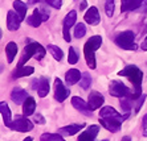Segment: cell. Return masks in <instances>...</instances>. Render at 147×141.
Wrapping results in <instances>:
<instances>
[{
	"mask_svg": "<svg viewBox=\"0 0 147 141\" xmlns=\"http://www.w3.org/2000/svg\"><path fill=\"white\" fill-rule=\"evenodd\" d=\"M34 123H37V124H45V119L42 117V115H40V114L34 115Z\"/></svg>",
	"mask_w": 147,
	"mask_h": 141,
	"instance_id": "8d00e7d4",
	"label": "cell"
},
{
	"mask_svg": "<svg viewBox=\"0 0 147 141\" xmlns=\"http://www.w3.org/2000/svg\"><path fill=\"white\" fill-rule=\"evenodd\" d=\"M48 50H49V53L53 55V58H55L56 61H61L62 57H64L62 50L58 48V46H56V45H48Z\"/></svg>",
	"mask_w": 147,
	"mask_h": 141,
	"instance_id": "484cf974",
	"label": "cell"
},
{
	"mask_svg": "<svg viewBox=\"0 0 147 141\" xmlns=\"http://www.w3.org/2000/svg\"><path fill=\"white\" fill-rule=\"evenodd\" d=\"M109 94L115 98H123L129 96L130 91H129V87H126V84L121 80H111L109 84Z\"/></svg>",
	"mask_w": 147,
	"mask_h": 141,
	"instance_id": "ba28073f",
	"label": "cell"
},
{
	"mask_svg": "<svg viewBox=\"0 0 147 141\" xmlns=\"http://www.w3.org/2000/svg\"><path fill=\"white\" fill-rule=\"evenodd\" d=\"M102 45V37L101 36H93L90 37L86 44L84 45V54H85L86 63L92 70H94L97 67V62H96V50H98Z\"/></svg>",
	"mask_w": 147,
	"mask_h": 141,
	"instance_id": "277c9868",
	"label": "cell"
},
{
	"mask_svg": "<svg viewBox=\"0 0 147 141\" xmlns=\"http://www.w3.org/2000/svg\"><path fill=\"white\" fill-rule=\"evenodd\" d=\"M142 133L147 137V114L143 116V120H142Z\"/></svg>",
	"mask_w": 147,
	"mask_h": 141,
	"instance_id": "e575fe53",
	"label": "cell"
},
{
	"mask_svg": "<svg viewBox=\"0 0 147 141\" xmlns=\"http://www.w3.org/2000/svg\"><path fill=\"white\" fill-rule=\"evenodd\" d=\"M28 98V94L24 88L21 87H15L11 92V99L13 102L15 104H24V102L27 100Z\"/></svg>",
	"mask_w": 147,
	"mask_h": 141,
	"instance_id": "4fadbf2b",
	"label": "cell"
},
{
	"mask_svg": "<svg viewBox=\"0 0 147 141\" xmlns=\"http://www.w3.org/2000/svg\"><path fill=\"white\" fill-rule=\"evenodd\" d=\"M138 12H140V13H146L147 12V0H142V4H140V7L138 8Z\"/></svg>",
	"mask_w": 147,
	"mask_h": 141,
	"instance_id": "d590c367",
	"label": "cell"
},
{
	"mask_svg": "<svg viewBox=\"0 0 147 141\" xmlns=\"http://www.w3.org/2000/svg\"><path fill=\"white\" fill-rule=\"evenodd\" d=\"M34 69L31 67V66H19L13 72H12V78L13 79H17V78H21V76H27L33 74Z\"/></svg>",
	"mask_w": 147,
	"mask_h": 141,
	"instance_id": "44dd1931",
	"label": "cell"
},
{
	"mask_svg": "<svg viewBox=\"0 0 147 141\" xmlns=\"http://www.w3.org/2000/svg\"><path fill=\"white\" fill-rule=\"evenodd\" d=\"M49 78L47 76H42L38 79V83H37V92H38V96L40 98H44L48 95L49 92Z\"/></svg>",
	"mask_w": 147,
	"mask_h": 141,
	"instance_id": "ffe728a7",
	"label": "cell"
},
{
	"mask_svg": "<svg viewBox=\"0 0 147 141\" xmlns=\"http://www.w3.org/2000/svg\"><path fill=\"white\" fill-rule=\"evenodd\" d=\"M92 84V78H90L89 72H82V78L80 80V86L82 87L84 90H88Z\"/></svg>",
	"mask_w": 147,
	"mask_h": 141,
	"instance_id": "83f0119b",
	"label": "cell"
},
{
	"mask_svg": "<svg viewBox=\"0 0 147 141\" xmlns=\"http://www.w3.org/2000/svg\"><path fill=\"white\" fill-rule=\"evenodd\" d=\"M47 4H49L51 7L56 8V9H60L62 5V0H45Z\"/></svg>",
	"mask_w": 147,
	"mask_h": 141,
	"instance_id": "d6a6232c",
	"label": "cell"
},
{
	"mask_svg": "<svg viewBox=\"0 0 147 141\" xmlns=\"http://www.w3.org/2000/svg\"><path fill=\"white\" fill-rule=\"evenodd\" d=\"M42 21H44V19H42V13H41L40 8H34L33 13H32L29 17H27V23L33 28L40 27V24Z\"/></svg>",
	"mask_w": 147,
	"mask_h": 141,
	"instance_id": "e0dca14e",
	"label": "cell"
},
{
	"mask_svg": "<svg viewBox=\"0 0 147 141\" xmlns=\"http://www.w3.org/2000/svg\"><path fill=\"white\" fill-rule=\"evenodd\" d=\"M0 111H1V116H3V121L4 124L9 128L11 123H12V115H11V111H9V107L5 102H1L0 103Z\"/></svg>",
	"mask_w": 147,
	"mask_h": 141,
	"instance_id": "7402d4cb",
	"label": "cell"
},
{
	"mask_svg": "<svg viewBox=\"0 0 147 141\" xmlns=\"http://www.w3.org/2000/svg\"><path fill=\"white\" fill-rule=\"evenodd\" d=\"M140 48L143 49V50H146L147 52V36H146V38L143 40V42H142V45H140Z\"/></svg>",
	"mask_w": 147,
	"mask_h": 141,
	"instance_id": "74e56055",
	"label": "cell"
},
{
	"mask_svg": "<svg viewBox=\"0 0 147 141\" xmlns=\"http://www.w3.org/2000/svg\"><path fill=\"white\" fill-rule=\"evenodd\" d=\"M85 35H86V27H85V24H82V23L76 24V27H74V37L76 38H82Z\"/></svg>",
	"mask_w": 147,
	"mask_h": 141,
	"instance_id": "f1b7e54d",
	"label": "cell"
},
{
	"mask_svg": "<svg viewBox=\"0 0 147 141\" xmlns=\"http://www.w3.org/2000/svg\"><path fill=\"white\" fill-rule=\"evenodd\" d=\"M45 54H47V50L44 49L42 45L34 41H29L25 45L24 50H23V55H21L20 61H19V66H24L27 63V61H29L32 57L34 59H37V61H41L45 57Z\"/></svg>",
	"mask_w": 147,
	"mask_h": 141,
	"instance_id": "3957f363",
	"label": "cell"
},
{
	"mask_svg": "<svg viewBox=\"0 0 147 141\" xmlns=\"http://www.w3.org/2000/svg\"><path fill=\"white\" fill-rule=\"evenodd\" d=\"M13 9L16 11V13L20 16L21 21L27 19V4L23 3L21 0H15L13 1Z\"/></svg>",
	"mask_w": 147,
	"mask_h": 141,
	"instance_id": "d4e9b609",
	"label": "cell"
},
{
	"mask_svg": "<svg viewBox=\"0 0 147 141\" xmlns=\"http://www.w3.org/2000/svg\"><path fill=\"white\" fill-rule=\"evenodd\" d=\"M84 127H85V124H72V125H66V127L60 128L58 132L62 136H73V134L78 133Z\"/></svg>",
	"mask_w": 147,
	"mask_h": 141,
	"instance_id": "ac0fdd59",
	"label": "cell"
},
{
	"mask_svg": "<svg viewBox=\"0 0 147 141\" xmlns=\"http://www.w3.org/2000/svg\"><path fill=\"white\" fill-rule=\"evenodd\" d=\"M101 141H109V140H106V138H105V140H101Z\"/></svg>",
	"mask_w": 147,
	"mask_h": 141,
	"instance_id": "7bdbcfd3",
	"label": "cell"
},
{
	"mask_svg": "<svg viewBox=\"0 0 147 141\" xmlns=\"http://www.w3.org/2000/svg\"><path fill=\"white\" fill-rule=\"evenodd\" d=\"M84 19H85V21L88 23V24H90V25H98L101 17H99V13H98L97 7H90L89 9L86 11V13H85V16H84Z\"/></svg>",
	"mask_w": 147,
	"mask_h": 141,
	"instance_id": "9a60e30c",
	"label": "cell"
},
{
	"mask_svg": "<svg viewBox=\"0 0 147 141\" xmlns=\"http://www.w3.org/2000/svg\"><path fill=\"white\" fill-rule=\"evenodd\" d=\"M68 62L70 65H76L78 62V54L76 53V49L73 46L69 48V55H68Z\"/></svg>",
	"mask_w": 147,
	"mask_h": 141,
	"instance_id": "f546056e",
	"label": "cell"
},
{
	"mask_svg": "<svg viewBox=\"0 0 147 141\" xmlns=\"http://www.w3.org/2000/svg\"><path fill=\"white\" fill-rule=\"evenodd\" d=\"M121 106H122L123 111L126 114H130V110H131V104H130V98H126L123 96L121 98Z\"/></svg>",
	"mask_w": 147,
	"mask_h": 141,
	"instance_id": "1f68e13d",
	"label": "cell"
},
{
	"mask_svg": "<svg viewBox=\"0 0 147 141\" xmlns=\"http://www.w3.org/2000/svg\"><path fill=\"white\" fill-rule=\"evenodd\" d=\"M86 5H88V1H86V0H82L81 1V5H80V9H85L86 8Z\"/></svg>",
	"mask_w": 147,
	"mask_h": 141,
	"instance_id": "f35d334b",
	"label": "cell"
},
{
	"mask_svg": "<svg viewBox=\"0 0 147 141\" xmlns=\"http://www.w3.org/2000/svg\"><path fill=\"white\" fill-rule=\"evenodd\" d=\"M20 23H21V19L16 13V11H8V13H7V28L8 29L12 32L17 31L20 28Z\"/></svg>",
	"mask_w": 147,
	"mask_h": 141,
	"instance_id": "8fae6325",
	"label": "cell"
},
{
	"mask_svg": "<svg viewBox=\"0 0 147 141\" xmlns=\"http://www.w3.org/2000/svg\"><path fill=\"white\" fill-rule=\"evenodd\" d=\"M142 4V0H121V11L122 12H130L137 11Z\"/></svg>",
	"mask_w": 147,
	"mask_h": 141,
	"instance_id": "d6986e66",
	"label": "cell"
},
{
	"mask_svg": "<svg viewBox=\"0 0 147 141\" xmlns=\"http://www.w3.org/2000/svg\"><path fill=\"white\" fill-rule=\"evenodd\" d=\"M76 20H77V12L76 11H70L68 15L64 19V23H62V36H64V40L66 42H70L72 37H70V28L76 24Z\"/></svg>",
	"mask_w": 147,
	"mask_h": 141,
	"instance_id": "52a82bcc",
	"label": "cell"
},
{
	"mask_svg": "<svg viewBox=\"0 0 147 141\" xmlns=\"http://www.w3.org/2000/svg\"><path fill=\"white\" fill-rule=\"evenodd\" d=\"M36 1H38V0H29V4H34Z\"/></svg>",
	"mask_w": 147,
	"mask_h": 141,
	"instance_id": "60d3db41",
	"label": "cell"
},
{
	"mask_svg": "<svg viewBox=\"0 0 147 141\" xmlns=\"http://www.w3.org/2000/svg\"><path fill=\"white\" fill-rule=\"evenodd\" d=\"M5 54H7V61L8 63H12L15 59V57H16L17 54V45L16 42L11 41L7 44V46H5Z\"/></svg>",
	"mask_w": 147,
	"mask_h": 141,
	"instance_id": "cb8c5ba5",
	"label": "cell"
},
{
	"mask_svg": "<svg viewBox=\"0 0 147 141\" xmlns=\"http://www.w3.org/2000/svg\"><path fill=\"white\" fill-rule=\"evenodd\" d=\"M99 132V127L98 125H90L80 134L78 141H94L96 136Z\"/></svg>",
	"mask_w": 147,
	"mask_h": 141,
	"instance_id": "5bb4252c",
	"label": "cell"
},
{
	"mask_svg": "<svg viewBox=\"0 0 147 141\" xmlns=\"http://www.w3.org/2000/svg\"><path fill=\"white\" fill-rule=\"evenodd\" d=\"M115 44L119 48L125 49V50H135L137 45H135V33L133 31H125L121 32L119 35L114 38Z\"/></svg>",
	"mask_w": 147,
	"mask_h": 141,
	"instance_id": "5b68a950",
	"label": "cell"
},
{
	"mask_svg": "<svg viewBox=\"0 0 147 141\" xmlns=\"http://www.w3.org/2000/svg\"><path fill=\"white\" fill-rule=\"evenodd\" d=\"M9 128L17 132H29L33 129V124L28 120L27 117L21 116V115H16L13 121L11 123Z\"/></svg>",
	"mask_w": 147,
	"mask_h": 141,
	"instance_id": "8992f818",
	"label": "cell"
},
{
	"mask_svg": "<svg viewBox=\"0 0 147 141\" xmlns=\"http://www.w3.org/2000/svg\"><path fill=\"white\" fill-rule=\"evenodd\" d=\"M34 108H36V100H34L33 98L28 96L27 100L24 102V104H23V114H24V116H31V115H33Z\"/></svg>",
	"mask_w": 147,
	"mask_h": 141,
	"instance_id": "603a6c76",
	"label": "cell"
},
{
	"mask_svg": "<svg viewBox=\"0 0 147 141\" xmlns=\"http://www.w3.org/2000/svg\"><path fill=\"white\" fill-rule=\"evenodd\" d=\"M41 141H65L62 138V134H55V133H44L40 137Z\"/></svg>",
	"mask_w": 147,
	"mask_h": 141,
	"instance_id": "4316f807",
	"label": "cell"
},
{
	"mask_svg": "<svg viewBox=\"0 0 147 141\" xmlns=\"http://www.w3.org/2000/svg\"><path fill=\"white\" fill-rule=\"evenodd\" d=\"M105 103V98L102 96V94H99L98 91H93L90 92L89 99H88V106H89L90 111H96L101 108V106Z\"/></svg>",
	"mask_w": 147,
	"mask_h": 141,
	"instance_id": "30bf717a",
	"label": "cell"
},
{
	"mask_svg": "<svg viewBox=\"0 0 147 141\" xmlns=\"http://www.w3.org/2000/svg\"><path fill=\"white\" fill-rule=\"evenodd\" d=\"M32 140H33V138H32V137H27V138H24V140H23V141H32Z\"/></svg>",
	"mask_w": 147,
	"mask_h": 141,
	"instance_id": "ab89813d",
	"label": "cell"
},
{
	"mask_svg": "<svg viewBox=\"0 0 147 141\" xmlns=\"http://www.w3.org/2000/svg\"><path fill=\"white\" fill-rule=\"evenodd\" d=\"M72 104H73V107H74L76 110L80 111L81 114L86 115V116H90V115H92L93 111H90L88 103H86L84 99H81L80 96H74V98H73V99H72Z\"/></svg>",
	"mask_w": 147,
	"mask_h": 141,
	"instance_id": "7c38bea8",
	"label": "cell"
},
{
	"mask_svg": "<svg viewBox=\"0 0 147 141\" xmlns=\"http://www.w3.org/2000/svg\"><path fill=\"white\" fill-rule=\"evenodd\" d=\"M119 76H126L127 79L133 83L134 90L130 94V99L135 100L138 98L142 96V90H140V84H142V79H143V72L139 67H137L135 65H129L126 66L123 70H121L118 72Z\"/></svg>",
	"mask_w": 147,
	"mask_h": 141,
	"instance_id": "7a4b0ae2",
	"label": "cell"
},
{
	"mask_svg": "<svg viewBox=\"0 0 147 141\" xmlns=\"http://www.w3.org/2000/svg\"><path fill=\"white\" fill-rule=\"evenodd\" d=\"M114 0H106V3H105V12H106L107 17H111L114 15Z\"/></svg>",
	"mask_w": 147,
	"mask_h": 141,
	"instance_id": "4dcf8cb0",
	"label": "cell"
},
{
	"mask_svg": "<svg viewBox=\"0 0 147 141\" xmlns=\"http://www.w3.org/2000/svg\"><path fill=\"white\" fill-rule=\"evenodd\" d=\"M123 141H130V138H129V137H125V138H123Z\"/></svg>",
	"mask_w": 147,
	"mask_h": 141,
	"instance_id": "b9f144b4",
	"label": "cell"
},
{
	"mask_svg": "<svg viewBox=\"0 0 147 141\" xmlns=\"http://www.w3.org/2000/svg\"><path fill=\"white\" fill-rule=\"evenodd\" d=\"M146 94H142V96L138 98V102H137V106H135V112H139L140 107H142V104L144 103V100H146Z\"/></svg>",
	"mask_w": 147,
	"mask_h": 141,
	"instance_id": "836d02e7",
	"label": "cell"
},
{
	"mask_svg": "<svg viewBox=\"0 0 147 141\" xmlns=\"http://www.w3.org/2000/svg\"><path fill=\"white\" fill-rule=\"evenodd\" d=\"M81 78H82V74L77 69H70V70H68L65 74V82L68 86L76 84L77 82L81 80Z\"/></svg>",
	"mask_w": 147,
	"mask_h": 141,
	"instance_id": "2e32d148",
	"label": "cell"
},
{
	"mask_svg": "<svg viewBox=\"0 0 147 141\" xmlns=\"http://www.w3.org/2000/svg\"><path fill=\"white\" fill-rule=\"evenodd\" d=\"M69 94H70V90L64 86V83H62L61 79L56 78L55 79V98H56V100L60 102V103H62V102L69 96Z\"/></svg>",
	"mask_w": 147,
	"mask_h": 141,
	"instance_id": "9c48e42d",
	"label": "cell"
},
{
	"mask_svg": "<svg viewBox=\"0 0 147 141\" xmlns=\"http://www.w3.org/2000/svg\"><path fill=\"white\" fill-rule=\"evenodd\" d=\"M129 115L130 114H125L122 116L114 110L113 107L106 106L101 108V111H99V123L105 129L115 133L121 129V124L129 117Z\"/></svg>",
	"mask_w": 147,
	"mask_h": 141,
	"instance_id": "6da1fadb",
	"label": "cell"
}]
</instances>
